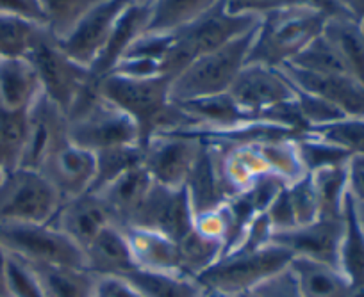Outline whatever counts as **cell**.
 <instances>
[{"mask_svg":"<svg viewBox=\"0 0 364 297\" xmlns=\"http://www.w3.org/2000/svg\"><path fill=\"white\" fill-rule=\"evenodd\" d=\"M4 176H6V171L2 169V166H0V184H2V180H4Z\"/></svg>","mask_w":364,"mask_h":297,"instance_id":"91938a15","label":"cell"},{"mask_svg":"<svg viewBox=\"0 0 364 297\" xmlns=\"http://www.w3.org/2000/svg\"><path fill=\"white\" fill-rule=\"evenodd\" d=\"M66 116L70 142L91 153L114 146L139 145L134 120L106 100L100 94L99 84L93 80L87 82Z\"/></svg>","mask_w":364,"mask_h":297,"instance_id":"3957f363","label":"cell"},{"mask_svg":"<svg viewBox=\"0 0 364 297\" xmlns=\"http://www.w3.org/2000/svg\"><path fill=\"white\" fill-rule=\"evenodd\" d=\"M61 203L40 171L18 167L0 184V225H47Z\"/></svg>","mask_w":364,"mask_h":297,"instance_id":"8992f818","label":"cell"},{"mask_svg":"<svg viewBox=\"0 0 364 297\" xmlns=\"http://www.w3.org/2000/svg\"><path fill=\"white\" fill-rule=\"evenodd\" d=\"M38 276L45 297H93L99 278L86 267L27 264Z\"/></svg>","mask_w":364,"mask_h":297,"instance_id":"83f0119b","label":"cell"},{"mask_svg":"<svg viewBox=\"0 0 364 297\" xmlns=\"http://www.w3.org/2000/svg\"><path fill=\"white\" fill-rule=\"evenodd\" d=\"M93 297H143L131 283L120 276L99 278L95 296Z\"/></svg>","mask_w":364,"mask_h":297,"instance_id":"f907efd6","label":"cell"},{"mask_svg":"<svg viewBox=\"0 0 364 297\" xmlns=\"http://www.w3.org/2000/svg\"><path fill=\"white\" fill-rule=\"evenodd\" d=\"M295 103L299 107V113L302 116L304 123H306L307 130L309 128L323 127V125L334 123V121L341 120V118H346L338 107L328 103L327 100H323L320 96H314L311 93H306V91L299 89V87H295Z\"/></svg>","mask_w":364,"mask_h":297,"instance_id":"7bdbcfd3","label":"cell"},{"mask_svg":"<svg viewBox=\"0 0 364 297\" xmlns=\"http://www.w3.org/2000/svg\"><path fill=\"white\" fill-rule=\"evenodd\" d=\"M152 185L154 180L146 173L145 167L138 166L93 194L102 201L111 223L120 228H127L131 226L132 218L136 215L139 205L143 203Z\"/></svg>","mask_w":364,"mask_h":297,"instance_id":"d6986e66","label":"cell"},{"mask_svg":"<svg viewBox=\"0 0 364 297\" xmlns=\"http://www.w3.org/2000/svg\"><path fill=\"white\" fill-rule=\"evenodd\" d=\"M346 164L325 167L309 174L320 208V218L341 219L345 214L346 201L350 198Z\"/></svg>","mask_w":364,"mask_h":297,"instance_id":"1f68e13d","label":"cell"},{"mask_svg":"<svg viewBox=\"0 0 364 297\" xmlns=\"http://www.w3.org/2000/svg\"><path fill=\"white\" fill-rule=\"evenodd\" d=\"M68 141V116L41 94L27 109V141L20 167L38 171L55 150Z\"/></svg>","mask_w":364,"mask_h":297,"instance_id":"5bb4252c","label":"cell"},{"mask_svg":"<svg viewBox=\"0 0 364 297\" xmlns=\"http://www.w3.org/2000/svg\"><path fill=\"white\" fill-rule=\"evenodd\" d=\"M100 94L120 107L134 120L139 130V145L166 132L197 127L193 120L170 96V79H129L124 75L104 77L99 82Z\"/></svg>","mask_w":364,"mask_h":297,"instance_id":"6da1fadb","label":"cell"},{"mask_svg":"<svg viewBox=\"0 0 364 297\" xmlns=\"http://www.w3.org/2000/svg\"><path fill=\"white\" fill-rule=\"evenodd\" d=\"M328 16L296 6H277L259 18L247 62L281 68L320 36Z\"/></svg>","mask_w":364,"mask_h":297,"instance_id":"7a4b0ae2","label":"cell"},{"mask_svg":"<svg viewBox=\"0 0 364 297\" xmlns=\"http://www.w3.org/2000/svg\"><path fill=\"white\" fill-rule=\"evenodd\" d=\"M291 258L288 250L273 242L250 253L223 254L213 267L198 276L197 283L204 290L229 296L247 292L288 267Z\"/></svg>","mask_w":364,"mask_h":297,"instance_id":"52a82bcc","label":"cell"},{"mask_svg":"<svg viewBox=\"0 0 364 297\" xmlns=\"http://www.w3.org/2000/svg\"><path fill=\"white\" fill-rule=\"evenodd\" d=\"M131 2L132 0H102L90 9L65 38L58 40L59 47L68 57L90 69L102 54L118 18Z\"/></svg>","mask_w":364,"mask_h":297,"instance_id":"7c38bea8","label":"cell"},{"mask_svg":"<svg viewBox=\"0 0 364 297\" xmlns=\"http://www.w3.org/2000/svg\"><path fill=\"white\" fill-rule=\"evenodd\" d=\"M204 290V288H202ZM205 297H257V293L254 292V290H247V292H240V293H232V296H229V293H220V292H213V290H204Z\"/></svg>","mask_w":364,"mask_h":297,"instance_id":"6f0895ef","label":"cell"},{"mask_svg":"<svg viewBox=\"0 0 364 297\" xmlns=\"http://www.w3.org/2000/svg\"><path fill=\"white\" fill-rule=\"evenodd\" d=\"M288 267L304 297H343L350 285L338 267L325 262L293 257Z\"/></svg>","mask_w":364,"mask_h":297,"instance_id":"484cf974","label":"cell"},{"mask_svg":"<svg viewBox=\"0 0 364 297\" xmlns=\"http://www.w3.org/2000/svg\"><path fill=\"white\" fill-rule=\"evenodd\" d=\"M82 253L84 265L97 278H106V276L124 278L136 269L125 232L117 225L106 226L87 244Z\"/></svg>","mask_w":364,"mask_h":297,"instance_id":"7402d4cb","label":"cell"},{"mask_svg":"<svg viewBox=\"0 0 364 297\" xmlns=\"http://www.w3.org/2000/svg\"><path fill=\"white\" fill-rule=\"evenodd\" d=\"M0 297H8V253L0 246Z\"/></svg>","mask_w":364,"mask_h":297,"instance_id":"11a10c76","label":"cell"},{"mask_svg":"<svg viewBox=\"0 0 364 297\" xmlns=\"http://www.w3.org/2000/svg\"><path fill=\"white\" fill-rule=\"evenodd\" d=\"M0 246L26 264L86 267L82 250L52 223L0 225Z\"/></svg>","mask_w":364,"mask_h":297,"instance_id":"9c48e42d","label":"cell"},{"mask_svg":"<svg viewBox=\"0 0 364 297\" xmlns=\"http://www.w3.org/2000/svg\"><path fill=\"white\" fill-rule=\"evenodd\" d=\"M282 73L291 80V84L306 93L320 96L338 107L345 116L364 118V84L350 75L332 73V75H321V73L304 72L291 65L281 66Z\"/></svg>","mask_w":364,"mask_h":297,"instance_id":"e0dca14e","label":"cell"},{"mask_svg":"<svg viewBox=\"0 0 364 297\" xmlns=\"http://www.w3.org/2000/svg\"><path fill=\"white\" fill-rule=\"evenodd\" d=\"M200 297H205V293H204V290H202V296Z\"/></svg>","mask_w":364,"mask_h":297,"instance_id":"be15d7a7","label":"cell"},{"mask_svg":"<svg viewBox=\"0 0 364 297\" xmlns=\"http://www.w3.org/2000/svg\"><path fill=\"white\" fill-rule=\"evenodd\" d=\"M222 6L237 16H262L269 9L277 8L279 0H222Z\"/></svg>","mask_w":364,"mask_h":297,"instance_id":"681fc988","label":"cell"},{"mask_svg":"<svg viewBox=\"0 0 364 297\" xmlns=\"http://www.w3.org/2000/svg\"><path fill=\"white\" fill-rule=\"evenodd\" d=\"M177 247L182 274L191 279L204 274L223 254V244L202 235L195 228L177 240Z\"/></svg>","mask_w":364,"mask_h":297,"instance_id":"836d02e7","label":"cell"},{"mask_svg":"<svg viewBox=\"0 0 364 297\" xmlns=\"http://www.w3.org/2000/svg\"><path fill=\"white\" fill-rule=\"evenodd\" d=\"M341 13L352 16L355 20L364 18V0H334Z\"/></svg>","mask_w":364,"mask_h":297,"instance_id":"db71d44e","label":"cell"},{"mask_svg":"<svg viewBox=\"0 0 364 297\" xmlns=\"http://www.w3.org/2000/svg\"><path fill=\"white\" fill-rule=\"evenodd\" d=\"M0 15L15 16L45 27L40 0H0Z\"/></svg>","mask_w":364,"mask_h":297,"instance_id":"c3c4849f","label":"cell"},{"mask_svg":"<svg viewBox=\"0 0 364 297\" xmlns=\"http://www.w3.org/2000/svg\"><path fill=\"white\" fill-rule=\"evenodd\" d=\"M222 0H150L146 33H175L205 15Z\"/></svg>","mask_w":364,"mask_h":297,"instance_id":"f546056e","label":"cell"},{"mask_svg":"<svg viewBox=\"0 0 364 297\" xmlns=\"http://www.w3.org/2000/svg\"><path fill=\"white\" fill-rule=\"evenodd\" d=\"M193 221L195 215L184 187L170 189L154 181L127 228L154 230L178 240L193 228Z\"/></svg>","mask_w":364,"mask_h":297,"instance_id":"4fadbf2b","label":"cell"},{"mask_svg":"<svg viewBox=\"0 0 364 297\" xmlns=\"http://www.w3.org/2000/svg\"><path fill=\"white\" fill-rule=\"evenodd\" d=\"M52 225L84 251L91 240L113 223L102 201L93 192H86L63 201L58 214L52 219Z\"/></svg>","mask_w":364,"mask_h":297,"instance_id":"ac0fdd59","label":"cell"},{"mask_svg":"<svg viewBox=\"0 0 364 297\" xmlns=\"http://www.w3.org/2000/svg\"><path fill=\"white\" fill-rule=\"evenodd\" d=\"M343 235V218H318L309 225L296 226L288 232L273 233L272 242L284 247L291 257L311 258L338 267L339 244Z\"/></svg>","mask_w":364,"mask_h":297,"instance_id":"2e32d148","label":"cell"},{"mask_svg":"<svg viewBox=\"0 0 364 297\" xmlns=\"http://www.w3.org/2000/svg\"><path fill=\"white\" fill-rule=\"evenodd\" d=\"M360 29H363V34H364V18L360 20Z\"/></svg>","mask_w":364,"mask_h":297,"instance_id":"94428289","label":"cell"},{"mask_svg":"<svg viewBox=\"0 0 364 297\" xmlns=\"http://www.w3.org/2000/svg\"><path fill=\"white\" fill-rule=\"evenodd\" d=\"M264 215L268 218L269 226H272L273 233L288 232V230L296 228V218L295 211H293L291 200H289L288 185L281 189V191L275 194L269 205L266 207Z\"/></svg>","mask_w":364,"mask_h":297,"instance_id":"bcb514c9","label":"cell"},{"mask_svg":"<svg viewBox=\"0 0 364 297\" xmlns=\"http://www.w3.org/2000/svg\"><path fill=\"white\" fill-rule=\"evenodd\" d=\"M257 297H304L296 286L295 278H293L289 267L282 269L277 274L269 276L268 279L254 288Z\"/></svg>","mask_w":364,"mask_h":297,"instance_id":"7dc6e473","label":"cell"},{"mask_svg":"<svg viewBox=\"0 0 364 297\" xmlns=\"http://www.w3.org/2000/svg\"><path fill=\"white\" fill-rule=\"evenodd\" d=\"M343 297H364V278L350 283Z\"/></svg>","mask_w":364,"mask_h":297,"instance_id":"9f6ffc18","label":"cell"},{"mask_svg":"<svg viewBox=\"0 0 364 297\" xmlns=\"http://www.w3.org/2000/svg\"><path fill=\"white\" fill-rule=\"evenodd\" d=\"M355 207H357V214H359L360 223H363V226H364V207H359L357 203H355Z\"/></svg>","mask_w":364,"mask_h":297,"instance_id":"680465c9","label":"cell"},{"mask_svg":"<svg viewBox=\"0 0 364 297\" xmlns=\"http://www.w3.org/2000/svg\"><path fill=\"white\" fill-rule=\"evenodd\" d=\"M295 138L296 135H291V138L273 139V141H264L255 145L259 153H261L262 160H264L266 167H268L269 174L277 176L286 185L300 180V178L307 174L306 169H304L302 160H300Z\"/></svg>","mask_w":364,"mask_h":297,"instance_id":"e575fe53","label":"cell"},{"mask_svg":"<svg viewBox=\"0 0 364 297\" xmlns=\"http://www.w3.org/2000/svg\"><path fill=\"white\" fill-rule=\"evenodd\" d=\"M279 6H296V8L314 9V11H320L327 16L345 15V13H341V9L338 8V4H336L334 0H279Z\"/></svg>","mask_w":364,"mask_h":297,"instance_id":"f5cc1de1","label":"cell"},{"mask_svg":"<svg viewBox=\"0 0 364 297\" xmlns=\"http://www.w3.org/2000/svg\"><path fill=\"white\" fill-rule=\"evenodd\" d=\"M27 59L40 77L45 96L68 114L91 80L90 69L68 57V54L59 47L58 40L45 27L38 33Z\"/></svg>","mask_w":364,"mask_h":297,"instance_id":"ba28073f","label":"cell"},{"mask_svg":"<svg viewBox=\"0 0 364 297\" xmlns=\"http://www.w3.org/2000/svg\"><path fill=\"white\" fill-rule=\"evenodd\" d=\"M131 247L136 269L164 274H182L177 240L146 228H122Z\"/></svg>","mask_w":364,"mask_h":297,"instance_id":"603a6c76","label":"cell"},{"mask_svg":"<svg viewBox=\"0 0 364 297\" xmlns=\"http://www.w3.org/2000/svg\"><path fill=\"white\" fill-rule=\"evenodd\" d=\"M38 171L47 178L63 201L72 200L90 192L95 178V153L68 141L55 150Z\"/></svg>","mask_w":364,"mask_h":297,"instance_id":"9a60e30c","label":"cell"},{"mask_svg":"<svg viewBox=\"0 0 364 297\" xmlns=\"http://www.w3.org/2000/svg\"><path fill=\"white\" fill-rule=\"evenodd\" d=\"M259 18L232 15L220 2L211 11L171 33L170 50L163 61V75L170 80L175 79L197 59L250 33L259 23Z\"/></svg>","mask_w":364,"mask_h":297,"instance_id":"277c9868","label":"cell"},{"mask_svg":"<svg viewBox=\"0 0 364 297\" xmlns=\"http://www.w3.org/2000/svg\"><path fill=\"white\" fill-rule=\"evenodd\" d=\"M184 191L190 200L193 215L204 214V212L215 211L220 205L227 201L225 189L220 180L218 166H216V155L213 146L202 142L200 155L184 184Z\"/></svg>","mask_w":364,"mask_h":297,"instance_id":"d4e9b609","label":"cell"},{"mask_svg":"<svg viewBox=\"0 0 364 297\" xmlns=\"http://www.w3.org/2000/svg\"><path fill=\"white\" fill-rule=\"evenodd\" d=\"M309 134L332 142L350 155H364V118L346 116L334 123L309 128Z\"/></svg>","mask_w":364,"mask_h":297,"instance_id":"b9f144b4","label":"cell"},{"mask_svg":"<svg viewBox=\"0 0 364 297\" xmlns=\"http://www.w3.org/2000/svg\"><path fill=\"white\" fill-rule=\"evenodd\" d=\"M27 141V111L0 107V166L6 174L22 166Z\"/></svg>","mask_w":364,"mask_h":297,"instance_id":"d590c367","label":"cell"},{"mask_svg":"<svg viewBox=\"0 0 364 297\" xmlns=\"http://www.w3.org/2000/svg\"><path fill=\"white\" fill-rule=\"evenodd\" d=\"M288 65L295 66V68L304 69V72L311 73H321V75H332V73H341V75H350L348 69L343 65L341 57L332 47L331 41L323 36L321 30L320 36L314 38L291 62ZM352 77V75H350Z\"/></svg>","mask_w":364,"mask_h":297,"instance_id":"ab89813d","label":"cell"},{"mask_svg":"<svg viewBox=\"0 0 364 297\" xmlns=\"http://www.w3.org/2000/svg\"><path fill=\"white\" fill-rule=\"evenodd\" d=\"M348 194L359 207H364V155L350 157L346 164Z\"/></svg>","mask_w":364,"mask_h":297,"instance_id":"816d5d0a","label":"cell"},{"mask_svg":"<svg viewBox=\"0 0 364 297\" xmlns=\"http://www.w3.org/2000/svg\"><path fill=\"white\" fill-rule=\"evenodd\" d=\"M132 2H146V0H132Z\"/></svg>","mask_w":364,"mask_h":297,"instance_id":"6125c7cd","label":"cell"},{"mask_svg":"<svg viewBox=\"0 0 364 297\" xmlns=\"http://www.w3.org/2000/svg\"><path fill=\"white\" fill-rule=\"evenodd\" d=\"M43 94L40 77L27 57L0 59V107L27 111Z\"/></svg>","mask_w":364,"mask_h":297,"instance_id":"cb8c5ba5","label":"cell"},{"mask_svg":"<svg viewBox=\"0 0 364 297\" xmlns=\"http://www.w3.org/2000/svg\"><path fill=\"white\" fill-rule=\"evenodd\" d=\"M227 93L245 113L261 121H269V111L295 100V87L282 69L257 62H247Z\"/></svg>","mask_w":364,"mask_h":297,"instance_id":"30bf717a","label":"cell"},{"mask_svg":"<svg viewBox=\"0 0 364 297\" xmlns=\"http://www.w3.org/2000/svg\"><path fill=\"white\" fill-rule=\"evenodd\" d=\"M141 148V166L150 178L164 187L181 189L200 155L202 142L178 132H168L150 138Z\"/></svg>","mask_w":364,"mask_h":297,"instance_id":"8fae6325","label":"cell"},{"mask_svg":"<svg viewBox=\"0 0 364 297\" xmlns=\"http://www.w3.org/2000/svg\"><path fill=\"white\" fill-rule=\"evenodd\" d=\"M102 0H40L45 16V29L55 38H65L90 9Z\"/></svg>","mask_w":364,"mask_h":297,"instance_id":"74e56055","label":"cell"},{"mask_svg":"<svg viewBox=\"0 0 364 297\" xmlns=\"http://www.w3.org/2000/svg\"><path fill=\"white\" fill-rule=\"evenodd\" d=\"M323 36L336 48L350 75L364 84V34L359 20L346 15L328 16Z\"/></svg>","mask_w":364,"mask_h":297,"instance_id":"4316f807","label":"cell"},{"mask_svg":"<svg viewBox=\"0 0 364 297\" xmlns=\"http://www.w3.org/2000/svg\"><path fill=\"white\" fill-rule=\"evenodd\" d=\"M295 141L296 148H299L300 160H302L304 169H306L307 174L325 169V167L343 166L352 157L345 150L338 148L332 142L323 141V139L316 138V135L309 134V132L296 135Z\"/></svg>","mask_w":364,"mask_h":297,"instance_id":"f35d334b","label":"cell"},{"mask_svg":"<svg viewBox=\"0 0 364 297\" xmlns=\"http://www.w3.org/2000/svg\"><path fill=\"white\" fill-rule=\"evenodd\" d=\"M338 269L348 283L364 278V226L357 214L355 201L348 198L343 214V235L339 244Z\"/></svg>","mask_w":364,"mask_h":297,"instance_id":"4dcf8cb0","label":"cell"},{"mask_svg":"<svg viewBox=\"0 0 364 297\" xmlns=\"http://www.w3.org/2000/svg\"><path fill=\"white\" fill-rule=\"evenodd\" d=\"M181 109L197 123V127H234V125L250 123L255 120L254 116L245 113L229 93L215 94V96L195 98L186 102H177Z\"/></svg>","mask_w":364,"mask_h":297,"instance_id":"f1b7e54d","label":"cell"},{"mask_svg":"<svg viewBox=\"0 0 364 297\" xmlns=\"http://www.w3.org/2000/svg\"><path fill=\"white\" fill-rule=\"evenodd\" d=\"M213 150H215L216 166H218L220 180L225 189L227 200L247 191L261 176L269 174L255 145L213 146Z\"/></svg>","mask_w":364,"mask_h":297,"instance_id":"44dd1931","label":"cell"},{"mask_svg":"<svg viewBox=\"0 0 364 297\" xmlns=\"http://www.w3.org/2000/svg\"><path fill=\"white\" fill-rule=\"evenodd\" d=\"M143 297H200L202 286L186 276L134 269L124 276Z\"/></svg>","mask_w":364,"mask_h":297,"instance_id":"d6a6232c","label":"cell"},{"mask_svg":"<svg viewBox=\"0 0 364 297\" xmlns=\"http://www.w3.org/2000/svg\"><path fill=\"white\" fill-rule=\"evenodd\" d=\"M257 27V26H255ZM255 27L250 33L229 41L218 50L191 62L184 72L170 80V96L173 102L227 93L248 61Z\"/></svg>","mask_w":364,"mask_h":297,"instance_id":"5b68a950","label":"cell"},{"mask_svg":"<svg viewBox=\"0 0 364 297\" xmlns=\"http://www.w3.org/2000/svg\"><path fill=\"white\" fill-rule=\"evenodd\" d=\"M8 297H45L38 276L26 262L8 254Z\"/></svg>","mask_w":364,"mask_h":297,"instance_id":"f6af8a7d","label":"cell"},{"mask_svg":"<svg viewBox=\"0 0 364 297\" xmlns=\"http://www.w3.org/2000/svg\"><path fill=\"white\" fill-rule=\"evenodd\" d=\"M41 29L38 23L0 15V59L27 57Z\"/></svg>","mask_w":364,"mask_h":297,"instance_id":"60d3db41","label":"cell"},{"mask_svg":"<svg viewBox=\"0 0 364 297\" xmlns=\"http://www.w3.org/2000/svg\"><path fill=\"white\" fill-rule=\"evenodd\" d=\"M150 18V0L146 2H131L125 8L104 47L102 54L99 55L93 66L90 68L91 79L100 82L104 77L109 75L114 66L120 62L125 52L129 50L132 43L146 30Z\"/></svg>","mask_w":364,"mask_h":297,"instance_id":"ffe728a7","label":"cell"},{"mask_svg":"<svg viewBox=\"0 0 364 297\" xmlns=\"http://www.w3.org/2000/svg\"><path fill=\"white\" fill-rule=\"evenodd\" d=\"M288 192L293 211H295L296 226L309 225V223L316 221L320 218V208H318V200L309 174L289 184Z\"/></svg>","mask_w":364,"mask_h":297,"instance_id":"ee69618b","label":"cell"},{"mask_svg":"<svg viewBox=\"0 0 364 297\" xmlns=\"http://www.w3.org/2000/svg\"><path fill=\"white\" fill-rule=\"evenodd\" d=\"M143 148L139 145L114 146L95 153V178L90 192H99L111 181L120 178L127 171L141 166Z\"/></svg>","mask_w":364,"mask_h":297,"instance_id":"8d00e7d4","label":"cell"}]
</instances>
